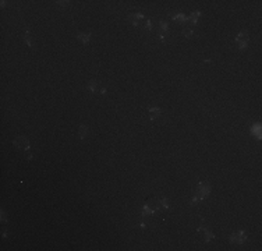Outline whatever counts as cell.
<instances>
[{"instance_id":"13","label":"cell","mask_w":262,"mask_h":251,"mask_svg":"<svg viewBox=\"0 0 262 251\" xmlns=\"http://www.w3.org/2000/svg\"><path fill=\"white\" fill-rule=\"evenodd\" d=\"M173 20H179V21H187V16L183 13H177V14H173Z\"/></svg>"},{"instance_id":"5","label":"cell","mask_w":262,"mask_h":251,"mask_svg":"<svg viewBox=\"0 0 262 251\" xmlns=\"http://www.w3.org/2000/svg\"><path fill=\"white\" fill-rule=\"evenodd\" d=\"M156 32H158V37L163 39V38L167 35V32H169V25H167V23L159 21V24H158V27H156Z\"/></svg>"},{"instance_id":"18","label":"cell","mask_w":262,"mask_h":251,"mask_svg":"<svg viewBox=\"0 0 262 251\" xmlns=\"http://www.w3.org/2000/svg\"><path fill=\"white\" fill-rule=\"evenodd\" d=\"M59 3V6H62V7H67L69 6V2H57Z\"/></svg>"},{"instance_id":"10","label":"cell","mask_w":262,"mask_h":251,"mask_svg":"<svg viewBox=\"0 0 262 251\" xmlns=\"http://www.w3.org/2000/svg\"><path fill=\"white\" fill-rule=\"evenodd\" d=\"M144 18V16H142L141 13H135V14H131L130 16V20L133 21V24H134L135 27H138V21L142 20Z\"/></svg>"},{"instance_id":"12","label":"cell","mask_w":262,"mask_h":251,"mask_svg":"<svg viewBox=\"0 0 262 251\" xmlns=\"http://www.w3.org/2000/svg\"><path fill=\"white\" fill-rule=\"evenodd\" d=\"M78 134H80V137H81V138H85L87 134H88V129H87L85 125H80Z\"/></svg>"},{"instance_id":"8","label":"cell","mask_w":262,"mask_h":251,"mask_svg":"<svg viewBox=\"0 0 262 251\" xmlns=\"http://www.w3.org/2000/svg\"><path fill=\"white\" fill-rule=\"evenodd\" d=\"M77 38H78L82 43H88L89 38H91V32H78L77 34Z\"/></svg>"},{"instance_id":"16","label":"cell","mask_w":262,"mask_h":251,"mask_svg":"<svg viewBox=\"0 0 262 251\" xmlns=\"http://www.w3.org/2000/svg\"><path fill=\"white\" fill-rule=\"evenodd\" d=\"M87 88H88L91 92H95V91H96V83H95V81H91V83L88 84V87H87Z\"/></svg>"},{"instance_id":"11","label":"cell","mask_w":262,"mask_h":251,"mask_svg":"<svg viewBox=\"0 0 262 251\" xmlns=\"http://www.w3.org/2000/svg\"><path fill=\"white\" fill-rule=\"evenodd\" d=\"M24 39H25L27 45H28V46H30V48H34V46H35V42H34V38L31 37V35H30V34H28V32H27L25 35H24Z\"/></svg>"},{"instance_id":"6","label":"cell","mask_w":262,"mask_h":251,"mask_svg":"<svg viewBox=\"0 0 262 251\" xmlns=\"http://www.w3.org/2000/svg\"><path fill=\"white\" fill-rule=\"evenodd\" d=\"M198 233H204V240L205 241H211L215 239V235L212 232H209L207 228H204L202 225H200V228H198Z\"/></svg>"},{"instance_id":"1","label":"cell","mask_w":262,"mask_h":251,"mask_svg":"<svg viewBox=\"0 0 262 251\" xmlns=\"http://www.w3.org/2000/svg\"><path fill=\"white\" fill-rule=\"evenodd\" d=\"M211 193V186L207 184V183H198V190H196V194L195 197L193 198V201H191V205H194L196 201H201V200H204L205 197H207L208 194Z\"/></svg>"},{"instance_id":"17","label":"cell","mask_w":262,"mask_h":251,"mask_svg":"<svg viewBox=\"0 0 262 251\" xmlns=\"http://www.w3.org/2000/svg\"><path fill=\"white\" fill-rule=\"evenodd\" d=\"M145 28H147V30H152V28H154V25H152V21H151V20H148L147 23H145Z\"/></svg>"},{"instance_id":"9","label":"cell","mask_w":262,"mask_h":251,"mask_svg":"<svg viewBox=\"0 0 262 251\" xmlns=\"http://www.w3.org/2000/svg\"><path fill=\"white\" fill-rule=\"evenodd\" d=\"M200 16H201V11H194V13L191 14V16L187 17V20L191 21V23H193L194 25H196V23H198V18H200Z\"/></svg>"},{"instance_id":"2","label":"cell","mask_w":262,"mask_h":251,"mask_svg":"<svg viewBox=\"0 0 262 251\" xmlns=\"http://www.w3.org/2000/svg\"><path fill=\"white\" fill-rule=\"evenodd\" d=\"M246 240H247V233L243 230H237L234 233H232V236H230V241L234 243V244H243Z\"/></svg>"},{"instance_id":"19","label":"cell","mask_w":262,"mask_h":251,"mask_svg":"<svg viewBox=\"0 0 262 251\" xmlns=\"http://www.w3.org/2000/svg\"><path fill=\"white\" fill-rule=\"evenodd\" d=\"M2 221L6 222V216H4V212H2Z\"/></svg>"},{"instance_id":"3","label":"cell","mask_w":262,"mask_h":251,"mask_svg":"<svg viewBox=\"0 0 262 251\" xmlns=\"http://www.w3.org/2000/svg\"><path fill=\"white\" fill-rule=\"evenodd\" d=\"M14 145L18 149H23V151H30V140L24 136H20L14 140Z\"/></svg>"},{"instance_id":"15","label":"cell","mask_w":262,"mask_h":251,"mask_svg":"<svg viewBox=\"0 0 262 251\" xmlns=\"http://www.w3.org/2000/svg\"><path fill=\"white\" fill-rule=\"evenodd\" d=\"M193 34H194L193 28H187V27H184V28H183V35H184V37H191Z\"/></svg>"},{"instance_id":"14","label":"cell","mask_w":262,"mask_h":251,"mask_svg":"<svg viewBox=\"0 0 262 251\" xmlns=\"http://www.w3.org/2000/svg\"><path fill=\"white\" fill-rule=\"evenodd\" d=\"M251 131H252V134H255V136L259 138V137H261V125H259V124H255V125H254V127L251 129Z\"/></svg>"},{"instance_id":"4","label":"cell","mask_w":262,"mask_h":251,"mask_svg":"<svg viewBox=\"0 0 262 251\" xmlns=\"http://www.w3.org/2000/svg\"><path fill=\"white\" fill-rule=\"evenodd\" d=\"M236 42L239 43L240 49H246L247 43H248V34H247V31H241V32L237 35V37H236Z\"/></svg>"},{"instance_id":"7","label":"cell","mask_w":262,"mask_h":251,"mask_svg":"<svg viewBox=\"0 0 262 251\" xmlns=\"http://www.w3.org/2000/svg\"><path fill=\"white\" fill-rule=\"evenodd\" d=\"M149 117H151L152 120H156V119H159L162 115H163V110L162 109H159V108H149Z\"/></svg>"}]
</instances>
